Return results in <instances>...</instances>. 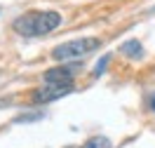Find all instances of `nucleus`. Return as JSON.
I'll use <instances>...</instances> for the list:
<instances>
[{"mask_svg": "<svg viewBox=\"0 0 155 148\" xmlns=\"http://www.w3.org/2000/svg\"><path fill=\"white\" fill-rule=\"evenodd\" d=\"M153 110H155V99H153Z\"/></svg>", "mask_w": 155, "mask_h": 148, "instance_id": "nucleus-9", "label": "nucleus"}, {"mask_svg": "<svg viewBox=\"0 0 155 148\" xmlns=\"http://www.w3.org/2000/svg\"><path fill=\"white\" fill-rule=\"evenodd\" d=\"M75 68H80V64L73 66H57V68H49L45 73V82H73L75 78Z\"/></svg>", "mask_w": 155, "mask_h": 148, "instance_id": "nucleus-4", "label": "nucleus"}, {"mask_svg": "<svg viewBox=\"0 0 155 148\" xmlns=\"http://www.w3.org/2000/svg\"><path fill=\"white\" fill-rule=\"evenodd\" d=\"M80 148H110V139H108V136H101V134H99V136L87 139V141H85V143H82Z\"/></svg>", "mask_w": 155, "mask_h": 148, "instance_id": "nucleus-6", "label": "nucleus"}, {"mask_svg": "<svg viewBox=\"0 0 155 148\" xmlns=\"http://www.w3.org/2000/svg\"><path fill=\"white\" fill-rule=\"evenodd\" d=\"M108 59H110V57H104V59H101V64H99L97 68H94V75H101V73H104V68H106V64H108Z\"/></svg>", "mask_w": 155, "mask_h": 148, "instance_id": "nucleus-8", "label": "nucleus"}, {"mask_svg": "<svg viewBox=\"0 0 155 148\" xmlns=\"http://www.w3.org/2000/svg\"><path fill=\"white\" fill-rule=\"evenodd\" d=\"M101 45V40L97 38H80V40H68L64 45H57L52 49V59H57L59 64H68V61H78L85 54L94 52Z\"/></svg>", "mask_w": 155, "mask_h": 148, "instance_id": "nucleus-2", "label": "nucleus"}, {"mask_svg": "<svg viewBox=\"0 0 155 148\" xmlns=\"http://www.w3.org/2000/svg\"><path fill=\"white\" fill-rule=\"evenodd\" d=\"M61 14L52 10H31L26 14H21L12 21V28L14 33H19L24 38H40V35H47L52 31H57L61 26Z\"/></svg>", "mask_w": 155, "mask_h": 148, "instance_id": "nucleus-1", "label": "nucleus"}, {"mask_svg": "<svg viewBox=\"0 0 155 148\" xmlns=\"http://www.w3.org/2000/svg\"><path fill=\"white\" fill-rule=\"evenodd\" d=\"M120 52H122L125 57H132V59H134V57H141V54H143V47H141L139 40H127L125 45L120 47Z\"/></svg>", "mask_w": 155, "mask_h": 148, "instance_id": "nucleus-5", "label": "nucleus"}, {"mask_svg": "<svg viewBox=\"0 0 155 148\" xmlns=\"http://www.w3.org/2000/svg\"><path fill=\"white\" fill-rule=\"evenodd\" d=\"M42 118V113H28V115H21V118H17L14 122H33V120H40Z\"/></svg>", "mask_w": 155, "mask_h": 148, "instance_id": "nucleus-7", "label": "nucleus"}, {"mask_svg": "<svg viewBox=\"0 0 155 148\" xmlns=\"http://www.w3.org/2000/svg\"><path fill=\"white\" fill-rule=\"evenodd\" d=\"M73 82H45V87H40L38 92H33V101L35 104H49L54 99H61L73 92Z\"/></svg>", "mask_w": 155, "mask_h": 148, "instance_id": "nucleus-3", "label": "nucleus"}]
</instances>
